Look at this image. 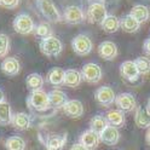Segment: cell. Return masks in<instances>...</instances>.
<instances>
[{
    "label": "cell",
    "instance_id": "1",
    "mask_svg": "<svg viewBox=\"0 0 150 150\" xmlns=\"http://www.w3.org/2000/svg\"><path fill=\"white\" fill-rule=\"evenodd\" d=\"M27 105L32 110L38 111V112L46 111L50 108L49 93H46L44 90L32 91L30 95L27 98Z\"/></svg>",
    "mask_w": 150,
    "mask_h": 150
},
{
    "label": "cell",
    "instance_id": "2",
    "mask_svg": "<svg viewBox=\"0 0 150 150\" xmlns=\"http://www.w3.org/2000/svg\"><path fill=\"white\" fill-rule=\"evenodd\" d=\"M36 6L39 8L40 13L44 16V18H46V21L52 23L62 21V16L52 0H36Z\"/></svg>",
    "mask_w": 150,
    "mask_h": 150
},
{
    "label": "cell",
    "instance_id": "3",
    "mask_svg": "<svg viewBox=\"0 0 150 150\" xmlns=\"http://www.w3.org/2000/svg\"><path fill=\"white\" fill-rule=\"evenodd\" d=\"M39 47L42 54L47 56V57H57L63 50V44L58 38L52 35L50 38L42 39L39 44Z\"/></svg>",
    "mask_w": 150,
    "mask_h": 150
},
{
    "label": "cell",
    "instance_id": "4",
    "mask_svg": "<svg viewBox=\"0 0 150 150\" xmlns=\"http://www.w3.org/2000/svg\"><path fill=\"white\" fill-rule=\"evenodd\" d=\"M12 27L16 33L22 34V35L30 34L35 30V23L33 21V18L28 13L17 15L12 22Z\"/></svg>",
    "mask_w": 150,
    "mask_h": 150
},
{
    "label": "cell",
    "instance_id": "5",
    "mask_svg": "<svg viewBox=\"0 0 150 150\" xmlns=\"http://www.w3.org/2000/svg\"><path fill=\"white\" fill-rule=\"evenodd\" d=\"M108 16L107 13V8L104 3L102 1H93L88 5L87 7V13H86V18L88 20L90 23H102L105 20V17Z\"/></svg>",
    "mask_w": 150,
    "mask_h": 150
},
{
    "label": "cell",
    "instance_id": "6",
    "mask_svg": "<svg viewBox=\"0 0 150 150\" xmlns=\"http://www.w3.org/2000/svg\"><path fill=\"white\" fill-rule=\"evenodd\" d=\"M71 47L78 56H87L93 47L92 40L85 34H78L71 40Z\"/></svg>",
    "mask_w": 150,
    "mask_h": 150
},
{
    "label": "cell",
    "instance_id": "7",
    "mask_svg": "<svg viewBox=\"0 0 150 150\" xmlns=\"http://www.w3.org/2000/svg\"><path fill=\"white\" fill-rule=\"evenodd\" d=\"M82 79L88 83H97L102 79V68L96 63H86L81 68Z\"/></svg>",
    "mask_w": 150,
    "mask_h": 150
},
{
    "label": "cell",
    "instance_id": "8",
    "mask_svg": "<svg viewBox=\"0 0 150 150\" xmlns=\"http://www.w3.org/2000/svg\"><path fill=\"white\" fill-rule=\"evenodd\" d=\"M95 99L102 107H110L112 103H115L116 95L111 87L102 86L95 92Z\"/></svg>",
    "mask_w": 150,
    "mask_h": 150
},
{
    "label": "cell",
    "instance_id": "9",
    "mask_svg": "<svg viewBox=\"0 0 150 150\" xmlns=\"http://www.w3.org/2000/svg\"><path fill=\"white\" fill-rule=\"evenodd\" d=\"M115 104L119 110H121L122 112H131L134 109H137V100L134 98L133 95L131 93H120L119 96H116L115 99Z\"/></svg>",
    "mask_w": 150,
    "mask_h": 150
},
{
    "label": "cell",
    "instance_id": "10",
    "mask_svg": "<svg viewBox=\"0 0 150 150\" xmlns=\"http://www.w3.org/2000/svg\"><path fill=\"white\" fill-rule=\"evenodd\" d=\"M63 20L70 24H80L85 21V13H83L81 7L71 5L65 8L64 15H63Z\"/></svg>",
    "mask_w": 150,
    "mask_h": 150
},
{
    "label": "cell",
    "instance_id": "11",
    "mask_svg": "<svg viewBox=\"0 0 150 150\" xmlns=\"http://www.w3.org/2000/svg\"><path fill=\"white\" fill-rule=\"evenodd\" d=\"M120 75L122 76V79L132 82L139 78L140 74L134 61H125L120 65Z\"/></svg>",
    "mask_w": 150,
    "mask_h": 150
},
{
    "label": "cell",
    "instance_id": "12",
    "mask_svg": "<svg viewBox=\"0 0 150 150\" xmlns=\"http://www.w3.org/2000/svg\"><path fill=\"white\" fill-rule=\"evenodd\" d=\"M98 54L104 61H112L117 56V46L112 41H103L98 45Z\"/></svg>",
    "mask_w": 150,
    "mask_h": 150
},
{
    "label": "cell",
    "instance_id": "13",
    "mask_svg": "<svg viewBox=\"0 0 150 150\" xmlns=\"http://www.w3.org/2000/svg\"><path fill=\"white\" fill-rule=\"evenodd\" d=\"M63 111L70 119H79L83 115V105L78 99H69L63 107Z\"/></svg>",
    "mask_w": 150,
    "mask_h": 150
},
{
    "label": "cell",
    "instance_id": "14",
    "mask_svg": "<svg viewBox=\"0 0 150 150\" xmlns=\"http://www.w3.org/2000/svg\"><path fill=\"white\" fill-rule=\"evenodd\" d=\"M67 144V134L58 133V134H50L46 137L44 145L46 149L50 150H62Z\"/></svg>",
    "mask_w": 150,
    "mask_h": 150
},
{
    "label": "cell",
    "instance_id": "15",
    "mask_svg": "<svg viewBox=\"0 0 150 150\" xmlns=\"http://www.w3.org/2000/svg\"><path fill=\"white\" fill-rule=\"evenodd\" d=\"M49 99H50V107L53 109H61V108L63 109L65 103L69 100L67 97V93L58 88L51 90L49 92Z\"/></svg>",
    "mask_w": 150,
    "mask_h": 150
},
{
    "label": "cell",
    "instance_id": "16",
    "mask_svg": "<svg viewBox=\"0 0 150 150\" xmlns=\"http://www.w3.org/2000/svg\"><path fill=\"white\" fill-rule=\"evenodd\" d=\"M0 68H1V71L7 76H16L21 70V64L15 57H6L1 62Z\"/></svg>",
    "mask_w": 150,
    "mask_h": 150
},
{
    "label": "cell",
    "instance_id": "17",
    "mask_svg": "<svg viewBox=\"0 0 150 150\" xmlns=\"http://www.w3.org/2000/svg\"><path fill=\"white\" fill-rule=\"evenodd\" d=\"M99 140H100L99 134L95 133L91 129H87L85 132H82V134L80 136L79 143H81L83 146H86L88 150H93L98 146Z\"/></svg>",
    "mask_w": 150,
    "mask_h": 150
},
{
    "label": "cell",
    "instance_id": "18",
    "mask_svg": "<svg viewBox=\"0 0 150 150\" xmlns=\"http://www.w3.org/2000/svg\"><path fill=\"white\" fill-rule=\"evenodd\" d=\"M134 122L139 128L150 127V110L146 107H137L134 112Z\"/></svg>",
    "mask_w": 150,
    "mask_h": 150
},
{
    "label": "cell",
    "instance_id": "19",
    "mask_svg": "<svg viewBox=\"0 0 150 150\" xmlns=\"http://www.w3.org/2000/svg\"><path fill=\"white\" fill-rule=\"evenodd\" d=\"M11 125L17 131H27L32 125V119L27 112H16L13 114Z\"/></svg>",
    "mask_w": 150,
    "mask_h": 150
},
{
    "label": "cell",
    "instance_id": "20",
    "mask_svg": "<svg viewBox=\"0 0 150 150\" xmlns=\"http://www.w3.org/2000/svg\"><path fill=\"white\" fill-rule=\"evenodd\" d=\"M99 138H100V142H103L107 145H115L120 140V132L116 127L108 126L99 134Z\"/></svg>",
    "mask_w": 150,
    "mask_h": 150
},
{
    "label": "cell",
    "instance_id": "21",
    "mask_svg": "<svg viewBox=\"0 0 150 150\" xmlns=\"http://www.w3.org/2000/svg\"><path fill=\"white\" fill-rule=\"evenodd\" d=\"M105 119L108 121L109 126H112V127L119 128L125 125V112H122L119 109H111L107 111Z\"/></svg>",
    "mask_w": 150,
    "mask_h": 150
},
{
    "label": "cell",
    "instance_id": "22",
    "mask_svg": "<svg viewBox=\"0 0 150 150\" xmlns=\"http://www.w3.org/2000/svg\"><path fill=\"white\" fill-rule=\"evenodd\" d=\"M64 75H65V70L62 68H52L49 73H47V76H46V81L49 83H51L52 86H61L64 85Z\"/></svg>",
    "mask_w": 150,
    "mask_h": 150
},
{
    "label": "cell",
    "instance_id": "23",
    "mask_svg": "<svg viewBox=\"0 0 150 150\" xmlns=\"http://www.w3.org/2000/svg\"><path fill=\"white\" fill-rule=\"evenodd\" d=\"M82 75L81 71H78L75 69H68L65 70L64 75V85L68 87H78L81 81H82Z\"/></svg>",
    "mask_w": 150,
    "mask_h": 150
},
{
    "label": "cell",
    "instance_id": "24",
    "mask_svg": "<svg viewBox=\"0 0 150 150\" xmlns=\"http://www.w3.org/2000/svg\"><path fill=\"white\" fill-rule=\"evenodd\" d=\"M102 29L104 30L105 33L112 34V33H116L119 30V28H121L120 25V20L117 17L112 16V15H108L105 17V20L100 23Z\"/></svg>",
    "mask_w": 150,
    "mask_h": 150
},
{
    "label": "cell",
    "instance_id": "25",
    "mask_svg": "<svg viewBox=\"0 0 150 150\" xmlns=\"http://www.w3.org/2000/svg\"><path fill=\"white\" fill-rule=\"evenodd\" d=\"M108 126H109L108 121L105 116H103V115H95L90 120V129L97 134H100Z\"/></svg>",
    "mask_w": 150,
    "mask_h": 150
},
{
    "label": "cell",
    "instance_id": "26",
    "mask_svg": "<svg viewBox=\"0 0 150 150\" xmlns=\"http://www.w3.org/2000/svg\"><path fill=\"white\" fill-rule=\"evenodd\" d=\"M12 117H13V114H12L11 105L6 100L0 103V125L1 126L11 125Z\"/></svg>",
    "mask_w": 150,
    "mask_h": 150
},
{
    "label": "cell",
    "instance_id": "27",
    "mask_svg": "<svg viewBox=\"0 0 150 150\" xmlns=\"http://www.w3.org/2000/svg\"><path fill=\"white\" fill-rule=\"evenodd\" d=\"M129 15L133 18H136L139 23H144L149 20L150 12H149V8L144 5H134L132 8H131Z\"/></svg>",
    "mask_w": 150,
    "mask_h": 150
},
{
    "label": "cell",
    "instance_id": "28",
    "mask_svg": "<svg viewBox=\"0 0 150 150\" xmlns=\"http://www.w3.org/2000/svg\"><path fill=\"white\" fill-rule=\"evenodd\" d=\"M45 83L44 78L41 76L40 74H36V73H32L27 76L25 79V85L27 87L32 90V91H38V90H42V86Z\"/></svg>",
    "mask_w": 150,
    "mask_h": 150
},
{
    "label": "cell",
    "instance_id": "29",
    "mask_svg": "<svg viewBox=\"0 0 150 150\" xmlns=\"http://www.w3.org/2000/svg\"><path fill=\"white\" fill-rule=\"evenodd\" d=\"M120 25H121V29L126 33H136L139 29L140 23L128 13L120 21Z\"/></svg>",
    "mask_w": 150,
    "mask_h": 150
},
{
    "label": "cell",
    "instance_id": "30",
    "mask_svg": "<svg viewBox=\"0 0 150 150\" xmlns=\"http://www.w3.org/2000/svg\"><path fill=\"white\" fill-rule=\"evenodd\" d=\"M6 150H25V140L21 136H11L5 142Z\"/></svg>",
    "mask_w": 150,
    "mask_h": 150
},
{
    "label": "cell",
    "instance_id": "31",
    "mask_svg": "<svg viewBox=\"0 0 150 150\" xmlns=\"http://www.w3.org/2000/svg\"><path fill=\"white\" fill-rule=\"evenodd\" d=\"M35 35L38 38H40V39H46V38H50L52 36V28L49 23L46 22H41L39 23L36 27H35Z\"/></svg>",
    "mask_w": 150,
    "mask_h": 150
},
{
    "label": "cell",
    "instance_id": "32",
    "mask_svg": "<svg viewBox=\"0 0 150 150\" xmlns=\"http://www.w3.org/2000/svg\"><path fill=\"white\" fill-rule=\"evenodd\" d=\"M134 63L137 65V68L139 70V74L146 75L150 73V59L148 57H138L134 59Z\"/></svg>",
    "mask_w": 150,
    "mask_h": 150
},
{
    "label": "cell",
    "instance_id": "33",
    "mask_svg": "<svg viewBox=\"0 0 150 150\" xmlns=\"http://www.w3.org/2000/svg\"><path fill=\"white\" fill-rule=\"evenodd\" d=\"M10 51V39L4 33H0V58H4Z\"/></svg>",
    "mask_w": 150,
    "mask_h": 150
},
{
    "label": "cell",
    "instance_id": "34",
    "mask_svg": "<svg viewBox=\"0 0 150 150\" xmlns=\"http://www.w3.org/2000/svg\"><path fill=\"white\" fill-rule=\"evenodd\" d=\"M0 5L8 10H12L20 5V0H0Z\"/></svg>",
    "mask_w": 150,
    "mask_h": 150
},
{
    "label": "cell",
    "instance_id": "35",
    "mask_svg": "<svg viewBox=\"0 0 150 150\" xmlns=\"http://www.w3.org/2000/svg\"><path fill=\"white\" fill-rule=\"evenodd\" d=\"M143 51L146 56H150V38H148V39L144 41L143 44Z\"/></svg>",
    "mask_w": 150,
    "mask_h": 150
},
{
    "label": "cell",
    "instance_id": "36",
    "mask_svg": "<svg viewBox=\"0 0 150 150\" xmlns=\"http://www.w3.org/2000/svg\"><path fill=\"white\" fill-rule=\"evenodd\" d=\"M70 150H88V149L86 146H83L81 143H75V144L71 145Z\"/></svg>",
    "mask_w": 150,
    "mask_h": 150
},
{
    "label": "cell",
    "instance_id": "37",
    "mask_svg": "<svg viewBox=\"0 0 150 150\" xmlns=\"http://www.w3.org/2000/svg\"><path fill=\"white\" fill-rule=\"evenodd\" d=\"M145 139H146V143L150 145V127L146 131V134H145Z\"/></svg>",
    "mask_w": 150,
    "mask_h": 150
},
{
    "label": "cell",
    "instance_id": "38",
    "mask_svg": "<svg viewBox=\"0 0 150 150\" xmlns=\"http://www.w3.org/2000/svg\"><path fill=\"white\" fill-rule=\"evenodd\" d=\"M3 102H5V95H4L3 90L0 88V103H3Z\"/></svg>",
    "mask_w": 150,
    "mask_h": 150
},
{
    "label": "cell",
    "instance_id": "39",
    "mask_svg": "<svg viewBox=\"0 0 150 150\" xmlns=\"http://www.w3.org/2000/svg\"><path fill=\"white\" fill-rule=\"evenodd\" d=\"M146 108H148V109L150 110V98L148 99V107H146Z\"/></svg>",
    "mask_w": 150,
    "mask_h": 150
},
{
    "label": "cell",
    "instance_id": "40",
    "mask_svg": "<svg viewBox=\"0 0 150 150\" xmlns=\"http://www.w3.org/2000/svg\"><path fill=\"white\" fill-rule=\"evenodd\" d=\"M45 150H50V149H45Z\"/></svg>",
    "mask_w": 150,
    "mask_h": 150
}]
</instances>
